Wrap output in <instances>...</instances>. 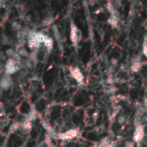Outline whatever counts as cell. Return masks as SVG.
<instances>
[{
  "mask_svg": "<svg viewBox=\"0 0 147 147\" xmlns=\"http://www.w3.org/2000/svg\"><path fill=\"white\" fill-rule=\"evenodd\" d=\"M83 34L81 30L78 28V26L71 21L70 24V40L72 43V45L77 47L80 41L82 40Z\"/></svg>",
  "mask_w": 147,
  "mask_h": 147,
  "instance_id": "cell-1",
  "label": "cell"
},
{
  "mask_svg": "<svg viewBox=\"0 0 147 147\" xmlns=\"http://www.w3.org/2000/svg\"><path fill=\"white\" fill-rule=\"evenodd\" d=\"M146 137V128L142 123H137L135 125V128L133 134V142L140 145L144 141Z\"/></svg>",
  "mask_w": 147,
  "mask_h": 147,
  "instance_id": "cell-2",
  "label": "cell"
},
{
  "mask_svg": "<svg viewBox=\"0 0 147 147\" xmlns=\"http://www.w3.org/2000/svg\"><path fill=\"white\" fill-rule=\"evenodd\" d=\"M21 68H22L21 63L8 59L4 63V74L7 76H11L16 73L18 71H20Z\"/></svg>",
  "mask_w": 147,
  "mask_h": 147,
  "instance_id": "cell-3",
  "label": "cell"
},
{
  "mask_svg": "<svg viewBox=\"0 0 147 147\" xmlns=\"http://www.w3.org/2000/svg\"><path fill=\"white\" fill-rule=\"evenodd\" d=\"M79 134V130L78 128H72L70 129L68 131H65V133H60L57 135L59 140H71L72 139H75L76 137H78Z\"/></svg>",
  "mask_w": 147,
  "mask_h": 147,
  "instance_id": "cell-4",
  "label": "cell"
},
{
  "mask_svg": "<svg viewBox=\"0 0 147 147\" xmlns=\"http://www.w3.org/2000/svg\"><path fill=\"white\" fill-rule=\"evenodd\" d=\"M69 71H70V74H71V78H73L78 84H82L84 83V74L78 66H71V67H69Z\"/></svg>",
  "mask_w": 147,
  "mask_h": 147,
  "instance_id": "cell-5",
  "label": "cell"
},
{
  "mask_svg": "<svg viewBox=\"0 0 147 147\" xmlns=\"http://www.w3.org/2000/svg\"><path fill=\"white\" fill-rule=\"evenodd\" d=\"M108 24L110 25L113 28H118L120 26V15L119 12L116 10L110 14L108 19Z\"/></svg>",
  "mask_w": 147,
  "mask_h": 147,
  "instance_id": "cell-6",
  "label": "cell"
},
{
  "mask_svg": "<svg viewBox=\"0 0 147 147\" xmlns=\"http://www.w3.org/2000/svg\"><path fill=\"white\" fill-rule=\"evenodd\" d=\"M143 65L144 64H143V61H142L141 58L140 56H138V57L134 58V61L132 62L130 70H131V71L133 73H137V72H139L142 69Z\"/></svg>",
  "mask_w": 147,
  "mask_h": 147,
  "instance_id": "cell-7",
  "label": "cell"
},
{
  "mask_svg": "<svg viewBox=\"0 0 147 147\" xmlns=\"http://www.w3.org/2000/svg\"><path fill=\"white\" fill-rule=\"evenodd\" d=\"M12 85V78L10 76H7L3 74V76L0 78V89L3 90H6L10 88Z\"/></svg>",
  "mask_w": 147,
  "mask_h": 147,
  "instance_id": "cell-8",
  "label": "cell"
},
{
  "mask_svg": "<svg viewBox=\"0 0 147 147\" xmlns=\"http://www.w3.org/2000/svg\"><path fill=\"white\" fill-rule=\"evenodd\" d=\"M119 111H120V107L118 105H115V103H112V105L110 106V108L109 109V111H108L109 120L110 122H113L115 121V119L119 115Z\"/></svg>",
  "mask_w": 147,
  "mask_h": 147,
  "instance_id": "cell-9",
  "label": "cell"
},
{
  "mask_svg": "<svg viewBox=\"0 0 147 147\" xmlns=\"http://www.w3.org/2000/svg\"><path fill=\"white\" fill-rule=\"evenodd\" d=\"M42 44L47 48V52H50L53 47V40L50 36L45 34V36H44V38L42 40Z\"/></svg>",
  "mask_w": 147,
  "mask_h": 147,
  "instance_id": "cell-10",
  "label": "cell"
},
{
  "mask_svg": "<svg viewBox=\"0 0 147 147\" xmlns=\"http://www.w3.org/2000/svg\"><path fill=\"white\" fill-rule=\"evenodd\" d=\"M0 42L3 46H11V45H13V40L10 37L5 35V34H2L0 36Z\"/></svg>",
  "mask_w": 147,
  "mask_h": 147,
  "instance_id": "cell-11",
  "label": "cell"
},
{
  "mask_svg": "<svg viewBox=\"0 0 147 147\" xmlns=\"http://www.w3.org/2000/svg\"><path fill=\"white\" fill-rule=\"evenodd\" d=\"M16 53H18V55L21 57V58H28V56H29V53L28 52V50L24 47H19V48H16Z\"/></svg>",
  "mask_w": 147,
  "mask_h": 147,
  "instance_id": "cell-12",
  "label": "cell"
},
{
  "mask_svg": "<svg viewBox=\"0 0 147 147\" xmlns=\"http://www.w3.org/2000/svg\"><path fill=\"white\" fill-rule=\"evenodd\" d=\"M38 117V115H37V111L35 109H31L28 114L27 115V120L29 121L30 122L35 121Z\"/></svg>",
  "mask_w": 147,
  "mask_h": 147,
  "instance_id": "cell-13",
  "label": "cell"
},
{
  "mask_svg": "<svg viewBox=\"0 0 147 147\" xmlns=\"http://www.w3.org/2000/svg\"><path fill=\"white\" fill-rule=\"evenodd\" d=\"M54 22V17L52 15H47L42 21V25L43 26H50L53 22Z\"/></svg>",
  "mask_w": 147,
  "mask_h": 147,
  "instance_id": "cell-14",
  "label": "cell"
},
{
  "mask_svg": "<svg viewBox=\"0 0 147 147\" xmlns=\"http://www.w3.org/2000/svg\"><path fill=\"white\" fill-rule=\"evenodd\" d=\"M10 27H11V29L13 31H15V32H18L22 28V26L21 22H18V21H13L10 23Z\"/></svg>",
  "mask_w": 147,
  "mask_h": 147,
  "instance_id": "cell-15",
  "label": "cell"
},
{
  "mask_svg": "<svg viewBox=\"0 0 147 147\" xmlns=\"http://www.w3.org/2000/svg\"><path fill=\"white\" fill-rule=\"evenodd\" d=\"M52 30H53V34L55 39L59 42L61 40V34H60V32H59L57 25H53V28H52Z\"/></svg>",
  "mask_w": 147,
  "mask_h": 147,
  "instance_id": "cell-16",
  "label": "cell"
},
{
  "mask_svg": "<svg viewBox=\"0 0 147 147\" xmlns=\"http://www.w3.org/2000/svg\"><path fill=\"white\" fill-rule=\"evenodd\" d=\"M19 129H20V122H17V121L13 122L10 125V127H9V133L10 134H14L16 131H18Z\"/></svg>",
  "mask_w": 147,
  "mask_h": 147,
  "instance_id": "cell-17",
  "label": "cell"
},
{
  "mask_svg": "<svg viewBox=\"0 0 147 147\" xmlns=\"http://www.w3.org/2000/svg\"><path fill=\"white\" fill-rule=\"evenodd\" d=\"M24 65L27 69H32L35 65V64L29 58H27L24 61Z\"/></svg>",
  "mask_w": 147,
  "mask_h": 147,
  "instance_id": "cell-18",
  "label": "cell"
},
{
  "mask_svg": "<svg viewBox=\"0 0 147 147\" xmlns=\"http://www.w3.org/2000/svg\"><path fill=\"white\" fill-rule=\"evenodd\" d=\"M142 53L143 55L147 58V34L145 35L144 41H143V47H142Z\"/></svg>",
  "mask_w": 147,
  "mask_h": 147,
  "instance_id": "cell-19",
  "label": "cell"
},
{
  "mask_svg": "<svg viewBox=\"0 0 147 147\" xmlns=\"http://www.w3.org/2000/svg\"><path fill=\"white\" fill-rule=\"evenodd\" d=\"M22 21H23V22H24L26 25L29 26V25L32 23V16H31L30 15H25V16L22 17Z\"/></svg>",
  "mask_w": 147,
  "mask_h": 147,
  "instance_id": "cell-20",
  "label": "cell"
},
{
  "mask_svg": "<svg viewBox=\"0 0 147 147\" xmlns=\"http://www.w3.org/2000/svg\"><path fill=\"white\" fill-rule=\"evenodd\" d=\"M126 120H127V119H126V116H125V115H120V116L118 117V122L121 123V124L125 123Z\"/></svg>",
  "mask_w": 147,
  "mask_h": 147,
  "instance_id": "cell-21",
  "label": "cell"
},
{
  "mask_svg": "<svg viewBox=\"0 0 147 147\" xmlns=\"http://www.w3.org/2000/svg\"><path fill=\"white\" fill-rule=\"evenodd\" d=\"M6 60H7V56L5 55V53L3 52H0V62L6 61Z\"/></svg>",
  "mask_w": 147,
  "mask_h": 147,
  "instance_id": "cell-22",
  "label": "cell"
},
{
  "mask_svg": "<svg viewBox=\"0 0 147 147\" xmlns=\"http://www.w3.org/2000/svg\"><path fill=\"white\" fill-rule=\"evenodd\" d=\"M4 73V64L3 62H0V74Z\"/></svg>",
  "mask_w": 147,
  "mask_h": 147,
  "instance_id": "cell-23",
  "label": "cell"
},
{
  "mask_svg": "<svg viewBox=\"0 0 147 147\" xmlns=\"http://www.w3.org/2000/svg\"><path fill=\"white\" fill-rule=\"evenodd\" d=\"M4 5H5V2L4 1H0V9L4 7Z\"/></svg>",
  "mask_w": 147,
  "mask_h": 147,
  "instance_id": "cell-24",
  "label": "cell"
},
{
  "mask_svg": "<svg viewBox=\"0 0 147 147\" xmlns=\"http://www.w3.org/2000/svg\"><path fill=\"white\" fill-rule=\"evenodd\" d=\"M144 105H145V109L147 111V97L145 99V102H144Z\"/></svg>",
  "mask_w": 147,
  "mask_h": 147,
  "instance_id": "cell-25",
  "label": "cell"
}]
</instances>
